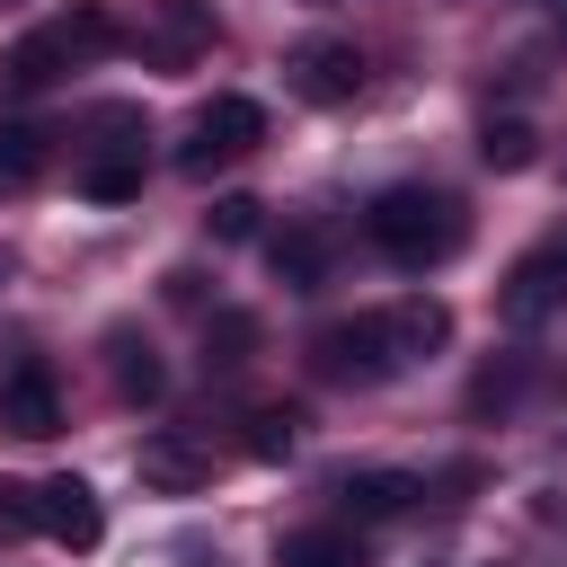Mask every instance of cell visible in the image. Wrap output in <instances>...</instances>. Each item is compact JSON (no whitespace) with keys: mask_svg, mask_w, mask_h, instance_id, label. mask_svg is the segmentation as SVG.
<instances>
[{"mask_svg":"<svg viewBox=\"0 0 567 567\" xmlns=\"http://www.w3.org/2000/svg\"><path fill=\"white\" fill-rule=\"evenodd\" d=\"M363 239H372L399 275H425V266H443V257L470 239V221H461V204H452L443 186H381L372 213H363Z\"/></svg>","mask_w":567,"mask_h":567,"instance_id":"1","label":"cell"},{"mask_svg":"<svg viewBox=\"0 0 567 567\" xmlns=\"http://www.w3.org/2000/svg\"><path fill=\"white\" fill-rule=\"evenodd\" d=\"M115 44H124V27L106 18V0H71L53 27L18 35V53H9V80H18V89H44V80H62V71H80V62L115 53Z\"/></svg>","mask_w":567,"mask_h":567,"instance_id":"2","label":"cell"},{"mask_svg":"<svg viewBox=\"0 0 567 567\" xmlns=\"http://www.w3.org/2000/svg\"><path fill=\"white\" fill-rule=\"evenodd\" d=\"M310 363H319V381H354V390H372V381L408 372V363L390 354V328H381V310H363V319H337V328H319V337H310Z\"/></svg>","mask_w":567,"mask_h":567,"instance_id":"3","label":"cell"},{"mask_svg":"<svg viewBox=\"0 0 567 567\" xmlns=\"http://www.w3.org/2000/svg\"><path fill=\"white\" fill-rule=\"evenodd\" d=\"M257 142H266V106H257V97H213V106H195L177 168L204 177V168H221V159H248Z\"/></svg>","mask_w":567,"mask_h":567,"instance_id":"4","label":"cell"},{"mask_svg":"<svg viewBox=\"0 0 567 567\" xmlns=\"http://www.w3.org/2000/svg\"><path fill=\"white\" fill-rule=\"evenodd\" d=\"M27 514H35V532H44L53 549H97V540H106L97 487H89V478H71V470L35 478V487H27Z\"/></svg>","mask_w":567,"mask_h":567,"instance_id":"5","label":"cell"},{"mask_svg":"<svg viewBox=\"0 0 567 567\" xmlns=\"http://www.w3.org/2000/svg\"><path fill=\"white\" fill-rule=\"evenodd\" d=\"M284 80H292V97H310V106H346V97L363 89V53H354L346 35H310V44L284 53Z\"/></svg>","mask_w":567,"mask_h":567,"instance_id":"6","label":"cell"},{"mask_svg":"<svg viewBox=\"0 0 567 567\" xmlns=\"http://www.w3.org/2000/svg\"><path fill=\"white\" fill-rule=\"evenodd\" d=\"M505 319H514V328H549V319H567V239L532 248V257L505 275Z\"/></svg>","mask_w":567,"mask_h":567,"instance_id":"7","label":"cell"},{"mask_svg":"<svg viewBox=\"0 0 567 567\" xmlns=\"http://www.w3.org/2000/svg\"><path fill=\"white\" fill-rule=\"evenodd\" d=\"M0 425L9 434H27V443H44V434H62V390H53V363H18L9 381H0Z\"/></svg>","mask_w":567,"mask_h":567,"instance_id":"8","label":"cell"},{"mask_svg":"<svg viewBox=\"0 0 567 567\" xmlns=\"http://www.w3.org/2000/svg\"><path fill=\"white\" fill-rule=\"evenodd\" d=\"M133 470H142V487H159V496H186V487H204V478H213V452H204L195 434H142Z\"/></svg>","mask_w":567,"mask_h":567,"instance_id":"9","label":"cell"},{"mask_svg":"<svg viewBox=\"0 0 567 567\" xmlns=\"http://www.w3.org/2000/svg\"><path fill=\"white\" fill-rule=\"evenodd\" d=\"M381 328H390V354H399V363H425V354H443V346H452V310H443L434 292L390 301V310H381Z\"/></svg>","mask_w":567,"mask_h":567,"instance_id":"10","label":"cell"},{"mask_svg":"<svg viewBox=\"0 0 567 567\" xmlns=\"http://www.w3.org/2000/svg\"><path fill=\"white\" fill-rule=\"evenodd\" d=\"M425 487L408 478V470H354V478H337V505H346V523H390V514H408Z\"/></svg>","mask_w":567,"mask_h":567,"instance_id":"11","label":"cell"},{"mask_svg":"<svg viewBox=\"0 0 567 567\" xmlns=\"http://www.w3.org/2000/svg\"><path fill=\"white\" fill-rule=\"evenodd\" d=\"M275 567H372V549L354 523H301V532H284Z\"/></svg>","mask_w":567,"mask_h":567,"instance_id":"12","label":"cell"},{"mask_svg":"<svg viewBox=\"0 0 567 567\" xmlns=\"http://www.w3.org/2000/svg\"><path fill=\"white\" fill-rule=\"evenodd\" d=\"M80 195L133 204V195H142V142H97V151L80 159Z\"/></svg>","mask_w":567,"mask_h":567,"instance_id":"13","label":"cell"},{"mask_svg":"<svg viewBox=\"0 0 567 567\" xmlns=\"http://www.w3.org/2000/svg\"><path fill=\"white\" fill-rule=\"evenodd\" d=\"M204 35H213V0H151V53L159 62H186Z\"/></svg>","mask_w":567,"mask_h":567,"instance_id":"14","label":"cell"},{"mask_svg":"<svg viewBox=\"0 0 567 567\" xmlns=\"http://www.w3.org/2000/svg\"><path fill=\"white\" fill-rule=\"evenodd\" d=\"M478 159H487L496 177H514V168H532V159H540V133H532L523 115H487V133H478Z\"/></svg>","mask_w":567,"mask_h":567,"instance_id":"15","label":"cell"},{"mask_svg":"<svg viewBox=\"0 0 567 567\" xmlns=\"http://www.w3.org/2000/svg\"><path fill=\"white\" fill-rule=\"evenodd\" d=\"M275 275H284L292 292H319V275H328V239H319V230H284V239H275Z\"/></svg>","mask_w":567,"mask_h":567,"instance_id":"16","label":"cell"},{"mask_svg":"<svg viewBox=\"0 0 567 567\" xmlns=\"http://www.w3.org/2000/svg\"><path fill=\"white\" fill-rule=\"evenodd\" d=\"M168 390V372H159V354L151 346H133V337H115V399H133V408H151Z\"/></svg>","mask_w":567,"mask_h":567,"instance_id":"17","label":"cell"},{"mask_svg":"<svg viewBox=\"0 0 567 567\" xmlns=\"http://www.w3.org/2000/svg\"><path fill=\"white\" fill-rule=\"evenodd\" d=\"M301 408H248V461H292Z\"/></svg>","mask_w":567,"mask_h":567,"instance_id":"18","label":"cell"},{"mask_svg":"<svg viewBox=\"0 0 567 567\" xmlns=\"http://www.w3.org/2000/svg\"><path fill=\"white\" fill-rule=\"evenodd\" d=\"M248 346H257V319H248V310H221V319L204 328V363H213V372H239Z\"/></svg>","mask_w":567,"mask_h":567,"instance_id":"19","label":"cell"},{"mask_svg":"<svg viewBox=\"0 0 567 567\" xmlns=\"http://www.w3.org/2000/svg\"><path fill=\"white\" fill-rule=\"evenodd\" d=\"M35 168H44V133H35V124H0V177L27 186Z\"/></svg>","mask_w":567,"mask_h":567,"instance_id":"20","label":"cell"},{"mask_svg":"<svg viewBox=\"0 0 567 567\" xmlns=\"http://www.w3.org/2000/svg\"><path fill=\"white\" fill-rule=\"evenodd\" d=\"M257 213H266V204H257V195H221V204H213V213H204V230H213V239H221V248H239V239H257Z\"/></svg>","mask_w":567,"mask_h":567,"instance_id":"21","label":"cell"},{"mask_svg":"<svg viewBox=\"0 0 567 567\" xmlns=\"http://www.w3.org/2000/svg\"><path fill=\"white\" fill-rule=\"evenodd\" d=\"M523 390V363H505V372H478V390H470V408H505Z\"/></svg>","mask_w":567,"mask_h":567,"instance_id":"22","label":"cell"},{"mask_svg":"<svg viewBox=\"0 0 567 567\" xmlns=\"http://www.w3.org/2000/svg\"><path fill=\"white\" fill-rule=\"evenodd\" d=\"M549 18H558V35H567V0H549Z\"/></svg>","mask_w":567,"mask_h":567,"instance_id":"23","label":"cell"}]
</instances>
